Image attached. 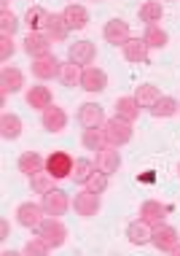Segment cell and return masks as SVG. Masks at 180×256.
<instances>
[{"mask_svg":"<svg viewBox=\"0 0 180 256\" xmlns=\"http://www.w3.org/2000/svg\"><path fill=\"white\" fill-rule=\"evenodd\" d=\"M35 234H40V238H43L48 246H51V251H54V248H62V246H65V240H67V226H65V221H62L59 216H46L43 221H40V226L35 230Z\"/></svg>","mask_w":180,"mask_h":256,"instance_id":"6da1fadb","label":"cell"},{"mask_svg":"<svg viewBox=\"0 0 180 256\" xmlns=\"http://www.w3.org/2000/svg\"><path fill=\"white\" fill-rule=\"evenodd\" d=\"M102 132H105L110 146L121 148V146H127V143L132 140L135 130H132V122H124V119H119V116H110V119H105V124H102Z\"/></svg>","mask_w":180,"mask_h":256,"instance_id":"7a4b0ae2","label":"cell"},{"mask_svg":"<svg viewBox=\"0 0 180 256\" xmlns=\"http://www.w3.org/2000/svg\"><path fill=\"white\" fill-rule=\"evenodd\" d=\"M73 168H75V159L67 154V151H51V154L46 156V172H51L57 181L73 178Z\"/></svg>","mask_w":180,"mask_h":256,"instance_id":"3957f363","label":"cell"},{"mask_svg":"<svg viewBox=\"0 0 180 256\" xmlns=\"http://www.w3.org/2000/svg\"><path fill=\"white\" fill-rule=\"evenodd\" d=\"M100 208H102V200L97 192H89L86 186L81 192H75V197H73V210L78 213L81 218H92L100 213Z\"/></svg>","mask_w":180,"mask_h":256,"instance_id":"277c9868","label":"cell"},{"mask_svg":"<svg viewBox=\"0 0 180 256\" xmlns=\"http://www.w3.org/2000/svg\"><path fill=\"white\" fill-rule=\"evenodd\" d=\"M84 92L89 94H100V92H105L108 89V73L102 70V68H94V65H89L81 70V84H78Z\"/></svg>","mask_w":180,"mask_h":256,"instance_id":"5b68a950","label":"cell"},{"mask_svg":"<svg viewBox=\"0 0 180 256\" xmlns=\"http://www.w3.org/2000/svg\"><path fill=\"white\" fill-rule=\"evenodd\" d=\"M67 60L75 62L78 68L94 65V60H97V46L92 44V40H75V44L67 46Z\"/></svg>","mask_w":180,"mask_h":256,"instance_id":"8992f818","label":"cell"},{"mask_svg":"<svg viewBox=\"0 0 180 256\" xmlns=\"http://www.w3.org/2000/svg\"><path fill=\"white\" fill-rule=\"evenodd\" d=\"M43 218H46V210L40 202H22L16 208V221L24 230H38Z\"/></svg>","mask_w":180,"mask_h":256,"instance_id":"52a82bcc","label":"cell"},{"mask_svg":"<svg viewBox=\"0 0 180 256\" xmlns=\"http://www.w3.org/2000/svg\"><path fill=\"white\" fill-rule=\"evenodd\" d=\"M59 68H62V62L54 54H43V57L32 60L30 70L38 81H51V78H59Z\"/></svg>","mask_w":180,"mask_h":256,"instance_id":"ba28073f","label":"cell"},{"mask_svg":"<svg viewBox=\"0 0 180 256\" xmlns=\"http://www.w3.org/2000/svg\"><path fill=\"white\" fill-rule=\"evenodd\" d=\"M40 205H43L46 216H65L67 208H73V200L65 194L62 189H51L48 194H43V200H40Z\"/></svg>","mask_w":180,"mask_h":256,"instance_id":"9c48e42d","label":"cell"},{"mask_svg":"<svg viewBox=\"0 0 180 256\" xmlns=\"http://www.w3.org/2000/svg\"><path fill=\"white\" fill-rule=\"evenodd\" d=\"M22 44H24V52L35 60V57H43V54H51V44H54V40L46 36V30H30Z\"/></svg>","mask_w":180,"mask_h":256,"instance_id":"30bf717a","label":"cell"},{"mask_svg":"<svg viewBox=\"0 0 180 256\" xmlns=\"http://www.w3.org/2000/svg\"><path fill=\"white\" fill-rule=\"evenodd\" d=\"M22 89H24V73L19 70V68L5 65L3 70H0V94L8 98V94L22 92Z\"/></svg>","mask_w":180,"mask_h":256,"instance_id":"8fae6325","label":"cell"},{"mask_svg":"<svg viewBox=\"0 0 180 256\" xmlns=\"http://www.w3.org/2000/svg\"><path fill=\"white\" fill-rule=\"evenodd\" d=\"M102 36H105L108 44L124 46L129 38H132V32H129V22H124V19H108L105 27H102Z\"/></svg>","mask_w":180,"mask_h":256,"instance_id":"7c38bea8","label":"cell"},{"mask_svg":"<svg viewBox=\"0 0 180 256\" xmlns=\"http://www.w3.org/2000/svg\"><path fill=\"white\" fill-rule=\"evenodd\" d=\"M94 164L100 168L102 172H108V176H116L121 168V154L116 146H105L100 151H94Z\"/></svg>","mask_w":180,"mask_h":256,"instance_id":"4fadbf2b","label":"cell"},{"mask_svg":"<svg viewBox=\"0 0 180 256\" xmlns=\"http://www.w3.org/2000/svg\"><path fill=\"white\" fill-rule=\"evenodd\" d=\"M151 243H154L159 251L170 254L172 248L180 243V232L170 224H159V226H154V240H151Z\"/></svg>","mask_w":180,"mask_h":256,"instance_id":"5bb4252c","label":"cell"},{"mask_svg":"<svg viewBox=\"0 0 180 256\" xmlns=\"http://www.w3.org/2000/svg\"><path fill=\"white\" fill-rule=\"evenodd\" d=\"M24 102H27V106H30L32 110H46L48 106H54L51 89L43 86V84H32V86H27V92H24Z\"/></svg>","mask_w":180,"mask_h":256,"instance_id":"9a60e30c","label":"cell"},{"mask_svg":"<svg viewBox=\"0 0 180 256\" xmlns=\"http://www.w3.org/2000/svg\"><path fill=\"white\" fill-rule=\"evenodd\" d=\"M75 119H78V124L84 130H89V127H102L105 114H102V106H97V102H84V106H78Z\"/></svg>","mask_w":180,"mask_h":256,"instance_id":"2e32d148","label":"cell"},{"mask_svg":"<svg viewBox=\"0 0 180 256\" xmlns=\"http://www.w3.org/2000/svg\"><path fill=\"white\" fill-rule=\"evenodd\" d=\"M148 49H151V46L145 44V38H140V36H132V38L127 40V44L121 46L124 60H127V62H135V65H143V62H148Z\"/></svg>","mask_w":180,"mask_h":256,"instance_id":"e0dca14e","label":"cell"},{"mask_svg":"<svg viewBox=\"0 0 180 256\" xmlns=\"http://www.w3.org/2000/svg\"><path fill=\"white\" fill-rule=\"evenodd\" d=\"M127 240L132 246H148L154 240V224H148L145 218H135L127 226Z\"/></svg>","mask_w":180,"mask_h":256,"instance_id":"ac0fdd59","label":"cell"},{"mask_svg":"<svg viewBox=\"0 0 180 256\" xmlns=\"http://www.w3.org/2000/svg\"><path fill=\"white\" fill-rule=\"evenodd\" d=\"M40 124H43V130H48V132H62V130L67 127V114H65V108L48 106L46 110H40Z\"/></svg>","mask_w":180,"mask_h":256,"instance_id":"d6986e66","label":"cell"},{"mask_svg":"<svg viewBox=\"0 0 180 256\" xmlns=\"http://www.w3.org/2000/svg\"><path fill=\"white\" fill-rule=\"evenodd\" d=\"M170 216V205L159 202V200H145V202L140 205V218H145L148 224H164V218Z\"/></svg>","mask_w":180,"mask_h":256,"instance_id":"ffe728a7","label":"cell"},{"mask_svg":"<svg viewBox=\"0 0 180 256\" xmlns=\"http://www.w3.org/2000/svg\"><path fill=\"white\" fill-rule=\"evenodd\" d=\"M16 168H19V172H24L27 178H32L35 172L46 170V156H40L38 151H24V154L19 156Z\"/></svg>","mask_w":180,"mask_h":256,"instance_id":"44dd1931","label":"cell"},{"mask_svg":"<svg viewBox=\"0 0 180 256\" xmlns=\"http://www.w3.org/2000/svg\"><path fill=\"white\" fill-rule=\"evenodd\" d=\"M148 110H151V116H156V119H172L175 114H180V102L175 98H170V94H162Z\"/></svg>","mask_w":180,"mask_h":256,"instance_id":"7402d4cb","label":"cell"},{"mask_svg":"<svg viewBox=\"0 0 180 256\" xmlns=\"http://www.w3.org/2000/svg\"><path fill=\"white\" fill-rule=\"evenodd\" d=\"M113 108H116V116H119V119L132 122V124L137 122V116H140V110H143V106L135 100V94H132V98H119Z\"/></svg>","mask_w":180,"mask_h":256,"instance_id":"603a6c76","label":"cell"},{"mask_svg":"<svg viewBox=\"0 0 180 256\" xmlns=\"http://www.w3.org/2000/svg\"><path fill=\"white\" fill-rule=\"evenodd\" d=\"M62 16H65V22H67L70 30H84V27L89 24V11L78 3H70L65 11H62Z\"/></svg>","mask_w":180,"mask_h":256,"instance_id":"cb8c5ba5","label":"cell"},{"mask_svg":"<svg viewBox=\"0 0 180 256\" xmlns=\"http://www.w3.org/2000/svg\"><path fill=\"white\" fill-rule=\"evenodd\" d=\"M46 36L51 38L54 44H62V40L70 36V27H67V22H65V16H62V14H51V16H48Z\"/></svg>","mask_w":180,"mask_h":256,"instance_id":"d4e9b609","label":"cell"},{"mask_svg":"<svg viewBox=\"0 0 180 256\" xmlns=\"http://www.w3.org/2000/svg\"><path fill=\"white\" fill-rule=\"evenodd\" d=\"M22 119H19V114H3L0 116V135H3V140H16L19 135H22Z\"/></svg>","mask_w":180,"mask_h":256,"instance_id":"484cf974","label":"cell"},{"mask_svg":"<svg viewBox=\"0 0 180 256\" xmlns=\"http://www.w3.org/2000/svg\"><path fill=\"white\" fill-rule=\"evenodd\" d=\"M137 16H140V22H145V24H159L164 19V6L159 3V0H145L140 6V11H137Z\"/></svg>","mask_w":180,"mask_h":256,"instance_id":"4316f807","label":"cell"},{"mask_svg":"<svg viewBox=\"0 0 180 256\" xmlns=\"http://www.w3.org/2000/svg\"><path fill=\"white\" fill-rule=\"evenodd\" d=\"M48 16H51V11L43 8V6H30L24 14V24L30 27V30H46Z\"/></svg>","mask_w":180,"mask_h":256,"instance_id":"83f0119b","label":"cell"},{"mask_svg":"<svg viewBox=\"0 0 180 256\" xmlns=\"http://www.w3.org/2000/svg\"><path fill=\"white\" fill-rule=\"evenodd\" d=\"M81 143H84L86 151H100V148L110 146L108 138H105V132H102V127H89V130H84V135H81Z\"/></svg>","mask_w":180,"mask_h":256,"instance_id":"f1b7e54d","label":"cell"},{"mask_svg":"<svg viewBox=\"0 0 180 256\" xmlns=\"http://www.w3.org/2000/svg\"><path fill=\"white\" fill-rule=\"evenodd\" d=\"M143 38H145V44H148L151 49H164V46L170 44V36H167V30H164L162 24H148Z\"/></svg>","mask_w":180,"mask_h":256,"instance_id":"f546056e","label":"cell"},{"mask_svg":"<svg viewBox=\"0 0 180 256\" xmlns=\"http://www.w3.org/2000/svg\"><path fill=\"white\" fill-rule=\"evenodd\" d=\"M54 181H57V178L51 176V172H46V170H40V172H35V176L30 178V184H32V192H35V194H48V192L51 189H57V186H54Z\"/></svg>","mask_w":180,"mask_h":256,"instance_id":"4dcf8cb0","label":"cell"},{"mask_svg":"<svg viewBox=\"0 0 180 256\" xmlns=\"http://www.w3.org/2000/svg\"><path fill=\"white\" fill-rule=\"evenodd\" d=\"M159 98H162V92H159V86H154V84H140L135 89V100L140 102L143 108H151Z\"/></svg>","mask_w":180,"mask_h":256,"instance_id":"1f68e13d","label":"cell"},{"mask_svg":"<svg viewBox=\"0 0 180 256\" xmlns=\"http://www.w3.org/2000/svg\"><path fill=\"white\" fill-rule=\"evenodd\" d=\"M94 170H97V164L92 162V159H86V156H78V159H75V168H73V181L84 186V184L89 181V176H92Z\"/></svg>","mask_w":180,"mask_h":256,"instance_id":"d6a6232c","label":"cell"},{"mask_svg":"<svg viewBox=\"0 0 180 256\" xmlns=\"http://www.w3.org/2000/svg\"><path fill=\"white\" fill-rule=\"evenodd\" d=\"M81 70L84 68H78L75 62H62V68H59V81L65 86H75V84H81Z\"/></svg>","mask_w":180,"mask_h":256,"instance_id":"836d02e7","label":"cell"},{"mask_svg":"<svg viewBox=\"0 0 180 256\" xmlns=\"http://www.w3.org/2000/svg\"><path fill=\"white\" fill-rule=\"evenodd\" d=\"M16 30H19L16 14H13L8 6H3V8H0V36H16Z\"/></svg>","mask_w":180,"mask_h":256,"instance_id":"e575fe53","label":"cell"},{"mask_svg":"<svg viewBox=\"0 0 180 256\" xmlns=\"http://www.w3.org/2000/svg\"><path fill=\"white\" fill-rule=\"evenodd\" d=\"M84 186H86L89 192H97V194H105V192H108V186H110V176H108V172H102L100 168H97V170L92 172V176H89V181H86Z\"/></svg>","mask_w":180,"mask_h":256,"instance_id":"d590c367","label":"cell"},{"mask_svg":"<svg viewBox=\"0 0 180 256\" xmlns=\"http://www.w3.org/2000/svg\"><path fill=\"white\" fill-rule=\"evenodd\" d=\"M48 251H51V246L46 243L40 234H35V238H30L24 243V248H22V254H27V256H46Z\"/></svg>","mask_w":180,"mask_h":256,"instance_id":"8d00e7d4","label":"cell"},{"mask_svg":"<svg viewBox=\"0 0 180 256\" xmlns=\"http://www.w3.org/2000/svg\"><path fill=\"white\" fill-rule=\"evenodd\" d=\"M13 52H16V46H13V36H0V60L8 62L13 57Z\"/></svg>","mask_w":180,"mask_h":256,"instance_id":"74e56055","label":"cell"},{"mask_svg":"<svg viewBox=\"0 0 180 256\" xmlns=\"http://www.w3.org/2000/svg\"><path fill=\"white\" fill-rule=\"evenodd\" d=\"M170 254H175V256H180V243H178L175 248H172V251H170Z\"/></svg>","mask_w":180,"mask_h":256,"instance_id":"f35d334b","label":"cell"},{"mask_svg":"<svg viewBox=\"0 0 180 256\" xmlns=\"http://www.w3.org/2000/svg\"><path fill=\"white\" fill-rule=\"evenodd\" d=\"M178 178H180V164H178Z\"/></svg>","mask_w":180,"mask_h":256,"instance_id":"ab89813d","label":"cell"},{"mask_svg":"<svg viewBox=\"0 0 180 256\" xmlns=\"http://www.w3.org/2000/svg\"><path fill=\"white\" fill-rule=\"evenodd\" d=\"M94 3H100V0H94Z\"/></svg>","mask_w":180,"mask_h":256,"instance_id":"60d3db41","label":"cell"}]
</instances>
